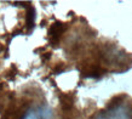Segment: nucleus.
I'll return each mask as SVG.
<instances>
[{
    "label": "nucleus",
    "mask_w": 132,
    "mask_h": 119,
    "mask_svg": "<svg viewBox=\"0 0 132 119\" xmlns=\"http://www.w3.org/2000/svg\"><path fill=\"white\" fill-rule=\"evenodd\" d=\"M62 24L63 23H55V24H52V27H51V31H50V33H51V35L52 36H55V35H60L61 33H62Z\"/></svg>",
    "instance_id": "f03ea898"
},
{
    "label": "nucleus",
    "mask_w": 132,
    "mask_h": 119,
    "mask_svg": "<svg viewBox=\"0 0 132 119\" xmlns=\"http://www.w3.org/2000/svg\"><path fill=\"white\" fill-rule=\"evenodd\" d=\"M22 119H40V118H39V115L36 114L34 111H28Z\"/></svg>",
    "instance_id": "20e7f679"
},
{
    "label": "nucleus",
    "mask_w": 132,
    "mask_h": 119,
    "mask_svg": "<svg viewBox=\"0 0 132 119\" xmlns=\"http://www.w3.org/2000/svg\"><path fill=\"white\" fill-rule=\"evenodd\" d=\"M33 23H34V11L33 9H30L28 10V15H27V26L33 27Z\"/></svg>",
    "instance_id": "7ed1b4c3"
},
{
    "label": "nucleus",
    "mask_w": 132,
    "mask_h": 119,
    "mask_svg": "<svg viewBox=\"0 0 132 119\" xmlns=\"http://www.w3.org/2000/svg\"><path fill=\"white\" fill-rule=\"evenodd\" d=\"M97 119H130L127 111L124 107H113L109 111H105L103 113H101Z\"/></svg>",
    "instance_id": "f257e3e1"
}]
</instances>
